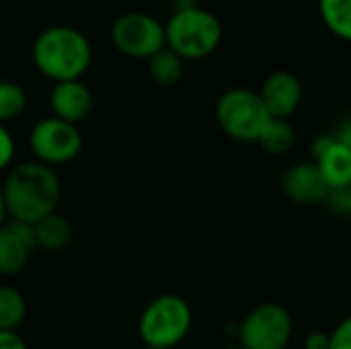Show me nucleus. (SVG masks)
<instances>
[{
    "instance_id": "nucleus-29",
    "label": "nucleus",
    "mask_w": 351,
    "mask_h": 349,
    "mask_svg": "<svg viewBox=\"0 0 351 349\" xmlns=\"http://www.w3.org/2000/svg\"><path fill=\"white\" fill-rule=\"evenodd\" d=\"M144 349H162V348H148V346H146V348Z\"/></svg>"
},
{
    "instance_id": "nucleus-14",
    "label": "nucleus",
    "mask_w": 351,
    "mask_h": 349,
    "mask_svg": "<svg viewBox=\"0 0 351 349\" xmlns=\"http://www.w3.org/2000/svg\"><path fill=\"white\" fill-rule=\"evenodd\" d=\"M35 228V243L37 247L45 249V251H62L70 245L72 241V226L70 222L60 216V214H49L45 218H41L39 222L33 224Z\"/></svg>"
},
{
    "instance_id": "nucleus-19",
    "label": "nucleus",
    "mask_w": 351,
    "mask_h": 349,
    "mask_svg": "<svg viewBox=\"0 0 351 349\" xmlns=\"http://www.w3.org/2000/svg\"><path fill=\"white\" fill-rule=\"evenodd\" d=\"M27 107V95L21 84L0 78V123L19 117Z\"/></svg>"
},
{
    "instance_id": "nucleus-13",
    "label": "nucleus",
    "mask_w": 351,
    "mask_h": 349,
    "mask_svg": "<svg viewBox=\"0 0 351 349\" xmlns=\"http://www.w3.org/2000/svg\"><path fill=\"white\" fill-rule=\"evenodd\" d=\"M49 105H51L53 117L76 125L90 113L93 95H90L88 86L82 84L80 80L56 82V86L49 95Z\"/></svg>"
},
{
    "instance_id": "nucleus-11",
    "label": "nucleus",
    "mask_w": 351,
    "mask_h": 349,
    "mask_svg": "<svg viewBox=\"0 0 351 349\" xmlns=\"http://www.w3.org/2000/svg\"><path fill=\"white\" fill-rule=\"evenodd\" d=\"M282 189L294 204L302 206L327 202L329 195V185L313 160L292 165L282 177Z\"/></svg>"
},
{
    "instance_id": "nucleus-1",
    "label": "nucleus",
    "mask_w": 351,
    "mask_h": 349,
    "mask_svg": "<svg viewBox=\"0 0 351 349\" xmlns=\"http://www.w3.org/2000/svg\"><path fill=\"white\" fill-rule=\"evenodd\" d=\"M2 195L12 220L35 224L56 212L62 187L53 169L35 160L16 165L8 173L2 185Z\"/></svg>"
},
{
    "instance_id": "nucleus-21",
    "label": "nucleus",
    "mask_w": 351,
    "mask_h": 349,
    "mask_svg": "<svg viewBox=\"0 0 351 349\" xmlns=\"http://www.w3.org/2000/svg\"><path fill=\"white\" fill-rule=\"evenodd\" d=\"M329 349H351V315L329 333Z\"/></svg>"
},
{
    "instance_id": "nucleus-23",
    "label": "nucleus",
    "mask_w": 351,
    "mask_h": 349,
    "mask_svg": "<svg viewBox=\"0 0 351 349\" xmlns=\"http://www.w3.org/2000/svg\"><path fill=\"white\" fill-rule=\"evenodd\" d=\"M0 349H27L16 331H0Z\"/></svg>"
},
{
    "instance_id": "nucleus-24",
    "label": "nucleus",
    "mask_w": 351,
    "mask_h": 349,
    "mask_svg": "<svg viewBox=\"0 0 351 349\" xmlns=\"http://www.w3.org/2000/svg\"><path fill=\"white\" fill-rule=\"evenodd\" d=\"M304 349H329V333L313 331L304 339Z\"/></svg>"
},
{
    "instance_id": "nucleus-10",
    "label": "nucleus",
    "mask_w": 351,
    "mask_h": 349,
    "mask_svg": "<svg viewBox=\"0 0 351 349\" xmlns=\"http://www.w3.org/2000/svg\"><path fill=\"white\" fill-rule=\"evenodd\" d=\"M259 97L271 117L288 119L300 107L302 82L296 74L288 70H278L265 78L259 91Z\"/></svg>"
},
{
    "instance_id": "nucleus-15",
    "label": "nucleus",
    "mask_w": 351,
    "mask_h": 349,
    "mask_svg": "<svg viewBox=\"0 0 351 349\" xmlns=\"http://www.w3.org/2000/svg\"><path fill=\"white\" fill-rule=\"evenodd\" d=\"M294 142H296L294 128L288 123V119H276V117H271L267 121V125L263 128V132H261V136L257 140V144L265 152L276 154V156L286 154L288 150H292Z\"/></svg>"
},
{
    "instance_id": "nucleus-26",
    "label": "nucleus",
    "mask_w": 351,
    "mask_h": 349,
    "mask_svg": "<svg viewBox=\"0 0 351 349\" xmlns=\"http://www.w3.org/2000/svg\"><path fill=\"white\" fill-rule=\"evenodd\" d=\"M195 6H199L197 0H173L175 12H177V10H189V8H195Z\"/></svg>"
},
{
    "instance_id": "nucleus-2",
    "label": "nucleus",
    "mask_w": 351,
    "mask_h": 349,
    "mask_svg": "<svg viewBox=\"0 0 351 349\" xmlns=\"http://www.w3.org/2000/svg\"><path fill=\"white\" fill-rule=\"evenodd\" d=\"M93 60L88 39L74 27H49L33 43V62L37 70L53 82L80 80Z\"/></svg>"
},
{
    "instance_id": "nucleus-18",
    "label": "nucleus",
    "mask_w": 351,
    "mask_h": 349,
    "mask_svg": "<svg viewBox=\"0 0 351 349\" xmlns=\"http://www.w3.org/2000/svg\"><path fill=\"white\" fill-rule=\"evenodd\" d=\"M27 317L23 294L10 286H0V331H14Z\"/></svg>"
},
{
    "instance_id": "nucleus-27",
    "label": "nucleus",
    "mask_w": 351,
    "mask_h": 349,
    "mask_svg": "<svg viewBox=\"0 0 351 349\" xmlns=\"http://www.w3.org/2000/svg\"><path fill=\"white\" fill-rule=\"evenodd\" d=\"M8 216V212H6V204H4V195H2V187H0V226H2V222H4V218Z\"/></svg>"
},
{
    "instance_id": "nucleus-28",
    "label": "nucleus",
    "mask_w": 351,
    "mask_h": 349,
    "mask_svg": "<svg viewBox=\"0 0 351 349\" xmlns=\"http://www.w3.org/2000/svg\"><path fill=\"white\" fill-rule=\"evenodd\" d=\"M226 349H243L241 346H230V348H226Z\"/></svg>"
},
{
    "instance_id": "nucleus-17",
    "label": "nucleus",
    "mask_w": 351,
    "mask_h": 349,
    "mask_svg": "<svg viewBox=\"0 0 351 349\" xmlns=\"http://www.w3.org/2000/svg\"><path fill=\"white\" fill-rule=\"evenodd\" d=\"M148 70L156 84L173 86L183 78V60L169 47H162L148 60Z\"/></svg>"
},
{
    "instance_id": "nucleus-6",
    "label": "nucleus",
    "mask_w": 351,
    "mask_h": 349,
    "mask_svg": "<svg viewBox=\"0 0 351 349\" xmlns=\"http://www.w3.org/2000/svg\"><path fill=\"white\" fill-rule=\"evenodd\" d=\"M294 333L290 313L280 304H259L239 327V346L243 349H286Z\"/></svg>"
},
{
    "instance_id": "nucleus-22",
    "label": "nucleus",
    "mask_w": 351,
    "mask_h": 349,
    "mask_svg": "<svg viewBox=\"0 0 351 349\" xmlns=\"http://www.w3.org/2000/svg\"><path fill=\"white\" fill-rule=\"evenodd\" d=\"M14 156V142L4 123H0V169L8 167Z\"/></svg>"
},
{
    "instance_id": "nucleus-20",
    "label": "nucleus",
    "mask_w": 351,
    "mask_h": 349,
    "mask_svg": "<svg viewBox=\"0 0 351 349\" xmlns=\"http://www.w3.org/2000/svg\"><path fill=\"white\" fill-rule=\"evenodd\" d=\"M327 204L333 212H337L341 216H351V177L343 185L329 189Z\"/></svg>"
},
{
    "instance_id": "nucleus-12",
    "label": "nucleus",
    "mask_w": 351,
    "mask_h": 349,
    "mask_svg": "<svg viewBox=\"0 0 351 349\" xmlns=\"http://www.w3.org/2000/svg\"><path fill=\"white\" fill-rule=\"evenodd\" d=\"M313 163L329 189L343 185L351 177V152L337 142L335 134H321L313 142Z\"/></svg>"
},
{
    "instance_id": "nucleus-16",
    "label": "nucleus",
    "mask_w": 351,
    "mask_h": 349,
    "mask_svg": "<svg viewBox=\"0 0 351 349\" xmlns=\"http://www.w3.org/2000/svg\"><path fill=\"white\" fill-rule=\"evenodd\" d=\"M325 27L339 39L351 41V0H319Z\"/></svg>"
},
{
    "instance_id": "nucleus-4",
    "label": "nucleus",
    "mask_w": 351,
    "mask_h": 349,
    "mask_svg": "<svg viewBox=\"0 0 351 349\" xmlns=\"http://www.w3.org/2000/svg\"><path fill=\"white\" fill-rule=\"evenodd\" d=\"M191 329V309L177 294L154 298L140 317V337L148 348L171 349L181 344Z\"/></svg>"
},
{
    "instance_id": "nucleus-8",
    "label": "nucleus",
    "mask_w": 351,
    "mask_h": 349,
    "mask_svg": "<svg viewBox=\"0 0 351 349\" xmlns=\"http://www.w3.org/2000/svg\"><path fill=\"white\" fill-rule=\"evenodd\" d=\"M29 144L39 163L49 167L76 158L82 148V136L74 123L58 117H45L33 125Z\"/></svg>"
},
{
    "instance_id": "nucleus-3",
    "label": "nucleus",
    "mask_w": 351,
    "mask_h": 349,
    "mask_svg": "<svg viewBox=\"0 0 351 349\" xmlns=\"http://www.w3.org/2000/svg\"><path fill=\"white\" fill-rule=\"evenodd\" d=\"M222 41V23L210 10L195 6L177 10L165 25V43L181 60H202Z\"/></svg>"
},
{
    "instance_id": "nucleus-25",
    "label": "nucleus",
    "mask_w": 351,
    "mask_h": 349,
    "mask_svg": "<svg viewBox=\"0 0 351 349\" xmlns=\"http://www.w3.org/2000/svg\"><path fill=\"white\" fill-rule=\"evenodd\" d=\"M335 138H337V142H339V144H343V146H346V148L351 152V117L350 119H346V121L337 128Z\"/></svg>"
},
{
    "instance_id": "nucleus-5",
    "label": "nucleus",
    "mask_w": 351,
    "mask_h": 349,
    "mask_svg": "<svg viewBox=\"0 0 351 349\" xmlns=\"http://www.w3.org/2000/svg\"><path fill=\"white\" fill-rule=\"evenodd\" d=\"M271 115L259 93L251 88H230L216 103V121L222 132L239 142H257Z\"/></svg>"
},
{
    "instance_id": "nucleus-7",
    "label": "nucleus",
    "mask_w": 351,
    "mask_h": 349,
    "mask_svg": "<svg viewBox=\"0 0 351 349\" xmlns=\"http://www.w3.org/2000/svg\"><path fill=\"white\" fill-rule=\"evenodd\" d=\"M111 41L115 49L128 58L150 60L156 51L167 47L165 25L144 12H128L113 23Z\"/></svg>"
},
{
    "instance_id": "nucleus-9",
    "label": "nucleus",
    "mask_w": 351,
    "mask_h": 349,
    "mask_svg": "<svg viewBox=\"0 0 351 349\" xmlns=\"http://www.w3.org/2000/svg\"><path fill=\"white\" fill-rule=\"evenodd\" d=\"M35 243L33 224L12 220L10 224L0 226V274L14 276L25 269Z\"/></svg>"
}]
</instances>
